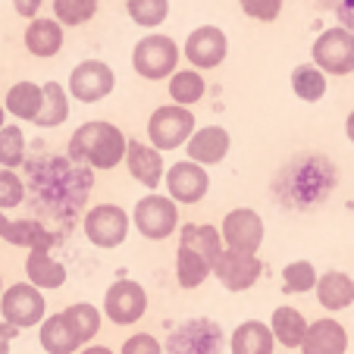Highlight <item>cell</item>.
<instances>
[{
	"label": "cell",
	"instance_id": "6da1fadb",
	"mask_svg": "<svg viewBox=\"0 0 354 354\" xmlns=\"http://www.w3.org/2000/svg\"><path fill=\"white\" fill-rule=\"evenodd\" d=\"M28 176H32V192L38 204L63 220L73 216L91 192L88 167L69 160V157H44L28 167Z\"/></svg>",
	"mask_w": 354,
	"mask_h": 354
},
{
	"label": "cell",
	"instance_id": "7a4b0ae2",
	"mask_svg": "<svg viewBox=\"0 0 354 354\" xmlns=\"http://www.w3.org/2000/svg\"><path fill=\"white\" fill-rule=\"evenodd\" d=\"M339 185V169L323 154H295L276 173L273 194L288 210H310L333 194Z\"/></svg>",
	"mask_w": 354,
	"mask_h": 354
},
{
	"label": "cell",
	"instance_id": "3957f363",
	"mask_svg": "<svg viewBox=\"0 0 354 354\" xmlns=\"http://www.w3.org/2000/svg\"><path fill=\"white\" fill-rule=\"evenodd\" d=\"M66 157L88 169H116L126 157V135L104 120H88L69 135Z\"/></svg>",
	"mask_w": 354,
	"mask_h": 354
},
{
	"label": "cell",
	"instance_id": "277c9868",
	"mask_svg": "<svg viewBox=\"0 0 354 354\" xmlns=\"http://www.w3.org/2000/svg\"><path fill=\"white\" fill-rule=\"evenodd\" d=\"M132 69L147 82H160L179 69V44L169 35H145L132 47Z\"/></svg>",
	"mask_w": 354,
	"mask_h": 354
},
{
	"label": "cell",
	"instance_id": "5b68a950",
	"mask_svg": "<svg viewBox=\"0 0 354 354\" xmlns=\"http://www.w3.org/2000/svg\"><path fill=\"white\" fill-rule=\"evenodd\" d=\"M132 226L145 235L147 241H167L179 229V204L169 194L147 192L145 198L135 201Z\"/></svg>",
	"mask_w": 354,
	"mask_h": 354
},
{
	"label": "cell",
	"instance_id": "8992f818",
	"mask_svg": "<svg viewBox=\"0 0 354 354\" xmlns=\"http://www.w3.org/2000/svg\"><path fill=\"white\" fill-rule=\"evenodd\" d=\"M223 345L226 335L220 323L210 317H192L169 333L163 354H223Z\"/></svg>",
	"mask_w": 354,
	"mask_h": 354
},
{
	"label": "cell",
	"instance_id": "52a82bcc",
	"mask_svg": "<svg viewBox=\"0 0 354 354\" xmlns=\"http://www.w3.org/2000/svg\"><path fill=\"white\" fill-rule=\"evenodd\" d=\"M0 317L16 329H32L47 317V301L32 282H13L0 292Z\"/></svg>",
	"mask_w": 354,
	"mask_h": 354
},
{
	"label": "cell",
	"instance_id": "ba28073f",
	"mask_svg": "<svg viewBox=\"0 0 354 354\" xmlns=\"http://www.w3.org/2000/svg\"><path fill=\"white\" fill-rule=\"evenodd\" d=\"M194 113L182 104H163L151 113L147 120V138L157 151H176L188 141V135L194 132Z\"/></svg>",
	"mask_w": 354,
	"mask_h": 354
},
{
	"label": "cell",
	"instance_id": "9c48e42d",
	"mask_svg": "<svg viewBox=\"0 0 354 354\" xmlns=\"http://www.w3.org/2000/svg\"><path fill=\"white\" fill-rule=\"evenodd\" d=\"M314 66H320L326 75H351L354 73V32L345 26L326 28L317 35L314 47H310Z\"/></svg>",
	"mask_w": 354,
	"mask_h": 354
},
{
	"label": "cell",
	"instance_id": "30bf717a",
	"mask_svg": "<svg viewBox=\"0 0 354 354\" xmlns=\"http://www.w3.org/2000/svg\"><path fill=\"white\" fill-rule=\"evenodd\" d=\"M82 232L94 248H120L129 235V214L120 204H94L82 220Z\"/></svg>",
	"mask_w": 354,
	"mask_h": 354
},
{
	"label": "cell",
	"instance_id": "8fae6325",
	"mask_svg": "<svg viewBox=\"0 0 354 354\" xmlns=\"http://www.w3.org/2000/svg\"><path fill=\"white\" fill-rule=\"evenodd\" d=\"M116 88V73L110 63L104 60H82L79 66H73L69 73V97H75L79 104H97V100L110 97Z\"/></svg>",
	"mask_w": 354,
	"mask_h": 354
},
{
	"label": "cell",
	"instance_id": "7c38bea8",
	"mask_svg": "<svg viewBox=\"0 0 354 354\" xmlns=\"http://www.w3.org/2000/svg\"><path fill=\"white\" fill-rule=\"evenodd\" d=\"M147 314V292L135 279H116L104 295V317L113 326H132Z\"/></svg>",
	"mask_w": 354,
	"mask_h": 354
},
{
	"label": "cell",
	"instance_id": "4fadbf2b",
	"mask_svg": "<svg viewBox=\"0 0 354 354\" xmlns=\"http://www.w3.org/2000/svg\"><path fill=\"white\" fill-rule=\"evenodd\" d=\"M223 248H232V251H245V254H257L263 245V216L251 207H235L223 216Z\"/></svg>",
	"mask_w": 354,
	"mask_h": 354
},
{
	"label": "cell",
	"instance_id": "5bb4252c",
	"mask_svg": "<svg viewBox=\"0 0 354 354\" xmlns=\"http://www.w3.org/2000/svg\"><path fill=\"white\" fill-rule=\"evenodd\" d=\"M210 273L220 279V286L226 292H248L254 288L257 279L263 273V263L257 261V254H245V251H232V248H223L220 257L214 261Z\"/></svg>",
	"mask_w": 354,
	"mask_h": 354
},
{
	"label": "cell",
	"instance_id": "9a60e30c",
	"mask_svg": "<svg viewBox=\"0 0 354 354\" xmlns=\"http://www.w3.org/2000/svg\"><path fill=\"white\" fill-rule=\"evenodd\" d=\"M163 185H167V194L176 204H198L210 192L207 167H201L194 160H179L163 173Z\"/></svg>",
	"mask_w": 354,
	"mask_h": 354
},
{
	"label": "cell",
	"instance_id": "2e32d148",
	"mask_svg": "<svg viewBox=\"0 0 354 354\" xmlns=\"http://www.w3.org/2000/svg\"><path fill=\"white\" fill-rule=\"evenodd\" d=\"M185 60L192 63L194 69H216L223 66V60L229 57V38L220 26H201L194 28L185 38V47H182Z\"/></svg>",
	"mask_w": 354,
	"mask_h": 354
},
{
	"label": "cell",
	"instance_id": "e0dca14e",
	"mask_svg": "<svg viewBox=\"0 0 354 354\" xmlns=\"http://www.w3.org/2000/svg\"><path fill=\"white\" fill-rule=\"evenodd\" d=\"M122 163L129 167V176L135 182L147 188V192H157V185L163 182V173H167V163H163V154L154 145H145V141H126V157Z\"/></svg>",
	"mask_w": 354,
	"mask_h": 354
},
{
	"label": "cell",
	"instance_id": "ac0fdd59",
	"mask_svg": "<svg viewBox=\"0 0 354 354\" xmlns=\"http://www.w3.org/2000/svg\"><path fill=\"white\" fill-rule=\"evenodd\" d=\"M229 147H232V138L223 126H204L194 129L185 141V154L188 160L201 163V167H216V163L226 160Z\"/></svg>",
	"mask_w": 354,
	"mask_h": 354
},
{
	"label": "cell",
	"instance_id": "d6986e66",
	"mask_svg": "<svg viewBox=\"0 0 354 354\" xmlns=\"http://www.w3.org/2000/svg\"><path fill=\"white\" fill-rule=\"evenodd\" d=\"M298 348H301V354H345L348 333L339 320L323 317V320L308 323V333H304Z\"/></svg>",
	"mask_w": 354,
	"mask_h": 354
},
{
	"label": "cell",
	"instance_id": "ffe728a7",
	"mask_svg": "<svg viewBox=\"0 0 354 354\" xmlns=\"http://www.w3.org/2000/svg\"><path fill=\"white\" fill-rule=\"evenodd\" d=\"M26 50L32 57H41V60H47V57H57L63 47V26L54 19V16H35L32 22H28L26 28Z\"/></svg>",
	"mask_w": 354,
	"mask_h": 354
},
{
	"label": "cell",
	"instance_id": "44dd1931",
	"mask_svg": "<svg viewBox=\"0 0 354 354\" xmlns=\"http://www.w3.org/2000/svg\"><path fill=\"white\" fill-rule=\"evenodd\" d=\"M273 351H276V339L270 323L245 320L229 335V354H273Z\"/></svg>",
	"mask_w": 354,
	"mask_h": 354
},
{
	"label": "cell",
	"instance_id": "7402d4cb",
	"mask_svg": "<svg viewBox=\"0 0 354 354\" xmlns=\"http://www.w3.org/2000/svg\"><path fill=\"white\" fill-rule=\"evenodd\" d=\"M317 301H320V308H326L329 314L335 310H345L354 304V279L342 270H329V273L317 276Z\"/></svg>",
	"mask_w": 354,
	"mask_h": 354
},
{
	"label": "cell",
	"instance_id": "603a6c76",
	"mask_svg": "<svg viewBox=\"0 0 354 354\" xmlns=\"http://www.w3.org/2000/svg\"><path fill=\"white\" fill-rule=\"evenodd\" d=\"M38 342L47 354H75L82 348L79 335L73 333V326L66 323L63 314H54V317H44L38 323Z\"/></svg>",
	"mask_w": 354,
	"mask_h": 354
},
{
	"label": "cell",
	"instance_id": "cb8c5ba5",
	"mask_svg": "<svg viewBox=\"0 0 354 354\" xmlns=\"http://www.w3.org/2000/svg\"><path fill=\"white\" fill-rule=\"evenodd\" d=\"M69 120V91L60 82H44L41 85V110L35 116V126L38 129H57Z\"/></svg>",
	"mask_w": 354,
	"mask_h": 354
},
{
	"label": "cell",
	"instance_id": "d4e9b609",
	"mask_svg": "<svg viewBox=\"0 0 354 354\" xmlns=\"http://www.w3.org/2000/svg\"><path fill=\"white\" fill-rule=\"evenodd\" d=\"M26 279L35 288H60L66 282V267L50 251H28L26 254Z\"/></svg>",
	"mask_w": 354,
	"mask_h": 354
},
{
	"label": "cell",
	"instance_id": "484cf974",
	"mask_svg": "<svg viewBox=\"0 0 354 354\" xmlns=\"http://www.w3.org/2000/svg\"><path fill=\"white\" fill-rule=\"evenodd\" d=\"M179 245L188 248V251H194V254H201L210 267H214V261L223 251V235H220V229L207 226V223H204V226H201V223H188V226H182Z\"/></svg>",
	"mask_w": 354,
	"mask_h": 354
},
{
	"label": "cell",
	"instance_id": "4316f807",
	"mask_svg": "<svg viewBox=\"0 0 354 354\" xmlns=\"http://www.w3.org/2000/svg\"><path fill=\"white\" fill-rule=\"evenodd\" d=\"M3 239L16 248H26V251H50L54 245V232L44 229L38 220H7V229H3Z\"/></svg>",
	"mask_w": 354,
	"mask_h": 354
},
{
	"label": "cell",
	"instance_id": "83f0119b",
	"mask_svg": "<svg viewBox=\"0 0 354 354\" xmlns=\"http://www.w3.org/2000/svg\"><path fill=\"white\" fill-rule=\"evenodd\" d=\"M270 329H273V339L279 342L282 348H298L304 333H308V320H304L301 310L288 308V304H279V308L273 310V317H270Z\"/></svg>",
	"mask_w": 354,
	"mask_h": 354
},
{
	"label": "cell",
	"instance_id": "f1b7e54d",
	"mask_svg": "<svg viewBox=\"0 0 354 354\" xmlns=\"http://www.w3.org/2000/svg\"><path fill=\"white\" fill-rule=\"evenodd\" d=\"M292 91L304 104H317L326 97V73L314 63H301L292 69Z\"/></svg>",
	"mask_w": 354,
	"mask_h": 354
},
{
	"label": "cell",
	"instance_id": "f546056e",
	"mask_svg": "<svg viewBox=\"0 0 354 354\" xmlns=\"http://www.w3.org/2000/svg\"><path fill=\"white\" fill-rule=\"evenodd\" d=\"M3 110L13 113L16 120L35 122V116H38V110H41V85H35V82H16L7 91Z\"/></svg>",
	"mask_w": 354,
	"mask_h": 354
},
{
	"label": "cell",
	"instance_id": "4dcf8cb0",
	"mask_svg": "<svg viewBox=\"0 0 354 354\" xmlns=\"http://www.w3.org/2000/svg\"><path fill=\"white\" fill-rule=\"evenodd\" d=\"M204 91H207V82H204V75L198 69H176L169 75V97H173V104L192 107V104H198L204 97Z\"/></svg>",
	"mask_w": 354,
	"mask_h": 354
},
{
	"label": "cell",
	"instance_id": "1f68e13d",
	"mask_svg": "<svg viewBox=\"0 0 354 354\" xmlns=\"http://www.w3.org/2000/svg\"><path fill=\"white\" fill-rule=\"evenodd\" d=\"M63 317H66V323L73 326V333L79 335L82 345H88V342L100 333V320H104V317H100V310L94 308V304H88V301L69 304V308L63 310Z\"/></svg>",
	"mask_w": 354,
	"mask_h": 354
},
{
	"label": "cell",
	"instance_id": "d6a6232c",
	"mask_svg": "<svg viewBox=\"0 0 354 354\" xmlns=\"http://www.w3.org/2000/svg\"><path fill=\"white\" fill-rule=\"evenodd\" d=\"M207 276H210V263L201 254H194V251H188V248L179 245V251H176V279H179V286L198 288Z\"/></svg>",
	"mask_w": 354,
	"mask_h": 354
},
{
	"label": "cell",
	"instance_id": "836d02e7",
	"mask_svg": "<svg viewBox=\"0 0 354 354\" xmlns=\"http://www.w3.org/2000/svg\"><path fill=\"white\" fill-rule=\"evenodd\" d=\"M126 13L135 26L157 28L169 16V0H126Z\"/></svg>",
	"mask_w": 354,
	"mask_h": 354
},
{
	"label": "cell",
	"instance_id": "e575fe53",
	"mask_svg": "<svg viewBox=\"0 0 354 354\" xmlns=\"http://www.w3.org/2000/svg\"><path fill=\"white\" fill-rule=\"evenodd\" d=\"M26 163V132L19 126L3 122L0 129V167L16 169Z\"/></svg>",
	"mask_w": 354,
	"mask_h": 354
},
{
	"label": "cell",
	"instance_id": "d590c367",
	"mask_svg": "<svg viewBox=\"0 0 354 354\" xmlns=\"http://www.w3.org/2000/svg\"><path fill=\"white\" fill-rule=\"evenodd\" d=\"M100 0H54V19L63 28L85 26L88 19H94Z\"/></svg>",
	"mask_w": 354,
	"mask_h": 354
},
{
	"label": "cell",
	"instance_id": "8d00e7d4",
	"mask_svg": "<svg viewBox=\"0 0 354 354\" xmlns=\"http://www.w3.org/2000/svg\"><path fill=\"white\" fill-rule=\"evenodd\" d=\"M317 286V267L310 261H292L282 267V288L288 295H308Z\"/></svg>",
	"mask_w": 354,
	"mask_h": 354
},
{
	"label": "cell",
	"instance_id": "74e56055",
	"mask_svg": "<svg viewBox=\"0 0 354 354\" xmlns=\"http://www.w3.org/2000/svg\"><path fill=\"white\" fill-rule=\"evenodd\" d=\"M26 201V182L16 169L0 167V210H13Z\"/></svg>",
	"mask_w": 354,
	"mask_h": 354
},
{
	"label": "cell",
	"instance_id": "f35d334b",
	"mask_svg": "<svg viewBox=\"0 0 354 354\" xmlns=\"http://www.w3.org/2000/svg\"><path fill=\"white\" fill-rule=\"evenodd\" d=\"M282 3H286V0H241V10H245L248 19L273 22V19H279Z\"/></svg>",
	"mask_w": 354,
	"mask_h": 354
},
{
	"label": "cell",
	"instance_id": "ab89813d",
	"mask_svg": "<svg viewBox=\"0 0 354 354\" xmlns=\"http://www.w3.org/2000/svg\"><path fill=\"white\" fill-rule=\"evenodd\" d=\"M120 354H163V345L151 333H135L122 342Z\"/></svg>",
	"mask_w": 354,
	"mask_h": 354
},
{
	"label": "cell",
	"instance_id": "60d3db41",
	"mask_svg": "<svg viewBox=\"0 0 354 354\" xmlns=\"http://www.w3.org/2000/svg\"><path fill=\"white\" fill-rule=\"evenodd\" d=\"M41 3H44V0H13V10L19 16H26V19H35L38 10H41Z\"/></svg>",
	"mask_w": 354,
	"mask_h": 354
},
{
	"label": "cell",
	"instance_id": "b9f144b4",
	"mask_svg": "<svg viewBox=\"0 0 354 354\" xmlns=\"http://www.w3.org/2000/svg\"><path fill=\"white\" fill-rule=\"evenodd\" d=\"M16 333H19V329H16V326H10L7 320L0 323V354H10V342L16 339Z\"/></svg>",
	"mask_w": 354,
	"mask_h": 354
},
{
	"label": "cell",
	"instance_id": "7bdbcfd3",
	"mask_svg": "<svg viewBox=\"0 0 354 354\" xmlns=\"http://www.w3.org/2000/svg\"><path fill=\"white\" fill-rule=\"evenodd\" d=\"M326 3H329V7H333L339 16H348V19L354 16V0H326Z\"/></svg>",
	"mask_w": 354,
	"mask_h": 354
},
{
	"label": "cell",
	"instance_id": "ee69618b",
	"mask_svg": "<svg viewBox=\"0 0 354 354\" xmlns=\"http://www.w3.org/2000/svg\"><path fill=\"white\" fill-rule=\"evenodd\" d=\"M79 354H116V351H110L107 345H88V348H82Z\"/></svg>",
	"mask_w": 354,
	"mask_h": 354
},
{
	"label": "cell",
	"instance_id": "f6af8a7d",
	"mask_svg": "<svg viewBox=\"0 0 354 354\" xmlns=\"http://www.w3.org/2000/svg\"><path fill=\"white\" fill-rule=\"evenodd\" d=\"M345 135H348V141L354 145V110L348 113V120H345Z\"/></svg>",
	"mask_w": 354,
	"mask_h": 354
},
{
	"label": "cell",
	"instance_id": "bcb514c9",
	"mask_svg": "<svg viewBox=\"0 0 354 354\" xmlns=\"http://www.w3.org/2000/svg\"><path fill=\"white\" fill-rule=\"evenodd\" d=\"M3 229H7V216H3V210H0V239H3Z\"/></svg>",
	"mask_w": 354,
	"mask_h": 354
},
{
	"label": "cell",
	"instance_id": "7dc6e473",
	"mask_svg": "<svg viewBox=\"0 0 354 354\" xmlns=\"http://www.w3.org/2000/svg\"><path fill=\"white\" fill-rule=\"evenodd\" d=\"M3 113H7V110L0 107V129H3V122H7V120H3Z\"/></svg>",
	"mask_w": 354,
	"mask_h": 354
},
{
	"label": "cell",
	"instance_id": "c3c4849f",
	"mask_svg": "<svg viewBox=\"0 0 354 354\" xmlns=\"http://www.w3.org/2000/svg\"><path fill=\"white\" fill-rule=\"evenodd\" d=\"M0 292H3V279H0Z\"/></svg>",
	"mask_w": 354,
	"mask_h": 354
}]
</instances>
